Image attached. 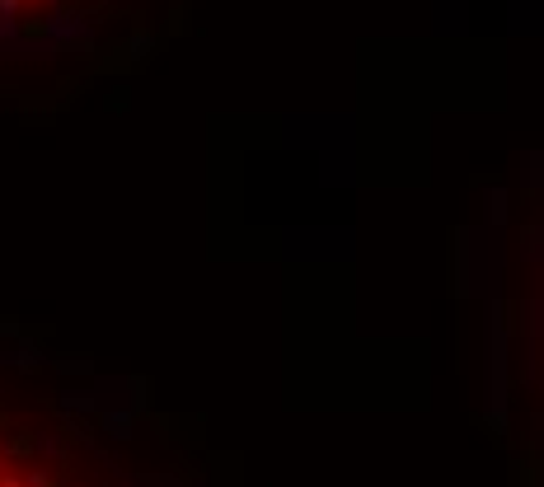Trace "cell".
Here are the masks:
<instances>
[{
    "label": "cell",
    "mask_w": 544,
    "mask_h": 487,
    "mask_svg": "<svg viewBox=\"0 0 544 487\" xmlns=\"http://www.w3.org/2000/svg\"><path fill=\"white\" fill-rule=\"evenodd\" d=\"M108 0H0V43L10 38H52L61 28L94 19Z\"/></svg>",
    "instance_id": "obj_1"
},
{
    "label": "cell",
    "mask_w": 544,
    "mask_h": 487,
    "mask_svg": "<svg viewBox=\"0 0 544 487\" xmlns=\"http://www.w3.org/2000/svg\"><path fill=\"white\" fill-rule=\"evenodd\" d=\"M0 487H85L71 469L52 464L24 431L0 427Z\"/></svg>",
    "instance_id": "obj_2"
}]
</instances>
